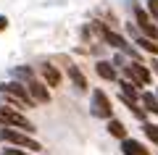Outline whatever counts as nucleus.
Returning <instances> with one entry per match:
<instances>
[{"mask_svg": "<svg viewBox=\"0 0 158 155\" xmlns=\"http://www.w3.org/2000/svg\"><path fill=\"white\" fill-rule=\"evenodd\" d=\"M0 126L3 129H16V132H24V134L34 132V124L24 113H19L16 108H8V105H0Z\"/></svg>", "mask_w": 158, "mask_h": 155, "instance_id": "nucleus-1", "label": "nucleus"}, {"mask_svg": "<svg viewBox=\"0 0 158 155\" xmlns=\"http://www.w3.org/2000/svg\"><path fill=\"white\" fill-rule=\"evenodd\" d=\"M0 139L8 142L11 147H16V150H29V153H40L42 150V145L34 137H29L24 132H16V129H0Z\"/></svg>", "mask_w": 158, "mask_h": 155, "instance_id": "nucleus-2", "label": "nucleus"}, {"mask_svg": "<svg viewBox=\"0 0 158 155\" xmlns=\"http://www.w3.org/2000/svg\"><path fill=\"white\" fill-rule=\"evenodd\" d=\"M0 95L6 97V103H16L19 108H32V97H29L27 87L19 82H6V84H0Z\"/></svg>", "mask_w": 158, "mask_h": 155, "instance_id": "nucleus-3", "label": "nucleus"}, {"mask_svg": "<svg viewBox=\"0 0 158 155\" xmlns=\"http://www.w3.org/2000/svg\"><path fill=\"white\" fill-rule=\"evenodd\" d=\"M90 113L95 118H106V121H111V118H113L111 97H108L103 89H92V95H90Z\"/></svg>", "mask_w": 158, "mask_h": 155, "instance_id": "nucleus-4", "label": "nucleus"}, {"mask_svg": "<svg viewBox=\"0 0 158 155\" xmlns=\"http://www.w3.org/2000/svg\"><path fill=\"white\" fill-rule=\"evenodd\" d=\"M121 71L127 74V82H132L137 89L148 87V84L153 82V74H150V68H148L145 63H135V61H132V63H127Z\"/></svg>", "mask_w": 158, "mask_h": 155, "instance_id": "nucleus-5", "label": "nucleus"}, {"mask_svg": "<svg viewBox=\"0 0 158 155\" xmlns=\"http://www.w3.org/2000/svg\"><path fill=\"white\" fill-rule=\"evenodd\" d=\"M37 71H40V76H42V84H45L48 89H53V87H61V71H58L53 63H40L37 66Z\"/></svg>", "mask_w": 158, "mask_h": 155, "instance_id": "nucleus-6", "label": "nucleus"}, {"mask_svg": "<svg viewBox=\"0 0 158 155\" xmlns=\"http://www.w3.org/2000/svg\"><path fill=\"white\" fill-rule=\"evenodd\" d=\"M27 87V92H29V97H32V103H40V105H48L50 103V89L45 87L42 82H29V84H24Z\"/></svg>", "mask_w": 158, "mask_h": 155, "instance_id": "nucleus-7", "label": "nucleus"}, {"mask_svg": "<svg viewBox=\"0 0 158 155\" xmlns=\"http://www.w3.org/2000/svg\"><path fill=\"white\" fill-rule=\"evenodd\" d=\"M95 71H98V76L106 79V82H118V71L113 68L111 61H98L95 63Z\"/></svg>", "mask_w": 158, "mask_h": 155, "instance_id": "nucleus-8", "label": "nucleus"}, {"mask_svg": "<svg viewBox=\"0 0 158 155\" xmlns=\"http://www.w3.org/2000/svg\"><path fill=\"white\" fill-rule=\"evenodd\" d=\"M11 76H13V82H19V84H29V82L37 79L32 66H16V68H11Z\"/></svg>", "mask_w": 158, "mask_h": 155, "instance_id": "nucleus-9", "label": "nucleus"}, {"mask_svg": "<svg viewBox=\"0 0 158 155\" xmlns=\"http://www.w3.org/2000/svg\"><path fill=\"white\" fill-rule=\"evenodd\" d=\"M121 153H124V155H150V153L145 150V145H142V142L129 139V137L121 139Z\"/></svg>", "mask_w": 158, "mask_h": 155, "instance_id": "nucleus-10", "label": "nucleus"}, {"mask_svg": "<svg viewBox=\"0 0 158 155\" xmlns=\"http://www.w3.org/2000/svg\"><path fill=\"white\" fill-rule=\"evenodd\" d=\"M66 71H69V76H71L74 87H77L79 92H87V87H90V84H87V76H85L82 71H79V66H71V63H69V66H66Z\"/></svg>", "mask_w": 158, "mask_h": 155, "instance_id": "nucleus-11", "label": "nucleus"}, {"mask_svg": "<svg viewBox=\"0 0 158 155\" xmlns=\"http://www.w3.org/2000/svg\"><path fill=\"white\" fill-rule=\"evenodd\" d=\"M118 95H121V97H127V100H132V103H137L142 92H140V89H137V87H135L132 82L121 79V82H118Z\"/></svg>", "mask_w": 158, "mask_h": 155, "instance_id": "nucleus-12", "label": "nucleus"}, {"mask_svg": "<svg viewBox=\"0 0 158 155\" xmlns=\"http://www.w3.org/2000/svg\"><path fill=\"white\" fill-rule=\"evenodd\" d=\"M135 45H137V50H140V53H150L153 58H158V42H153V39H148V37H137L135 39Z\"/></svg>", "mask_w": 158, "mask_h": 155, "instance_id": "nucleus-13", "label": "nucleus"}, {"mask_svg": "<svg viewBox=\"0 0 158 155\" xmlns=\"http://www.w3.org/2000/svg\"><path fill=\"white\" fill-rule=\"evenodd\" d=\"M129 3H132V11H135V24H137V27H145V24H150V21H153L150 13H148L142 6H137L135 0H129Z\"/></svg>", "mask_w": 158, "mask_h": 155, "instance_id": "nucleus-14", "label": "nucleus"}, {"mask_svg": "<svg viewBox=\"0 0 158 155\" xmlns=\"http://www.w3.org/2000/svg\"><path fill=\"white\" fill-rule=\"evenodd\" d=\"M108 134L116 137V139H127V126L118 121V118H111V121H108Z\"/></svg>", "mask_w": 158, "mask_h": 155, "instance_id": "nucleus-15", "label": "nucleus"}, {"mask_svg": "<svg viewBox=\"0 0 158 155\" xmlns=\"http://www.w3.org/2000/svg\"><path fill=\"white\" fill-rule=\"evenodd\" d=\"M140 100H142V105H145L150 113H156V116H158V97H156L153 92H142Z\"/></svg>", "mask_w": 158, "mask_h": 155, "instance_id": "nucleus-16", "label": "nucleus"}, {"mask_svg": "<svg viewBox=\"0 0 158 155\" xmlns=\"http://www.w3.org/2000/svg\"><path fill=\"white\" fill-rule=\"evenodd\" d=\"M142 132H145V137L150 139L153 145H158V124H150V121H145V124H142Z\"/></svg>", "mask_w": 158, "mask_h": 155, "instance_id": "nucleus-17", "label": "nucleus"}, {"mask_svg": "<svg viewBox=\"0 0 158 155\" xmlns=\"http://www.w3.org/2000/svg\"><path fill=\"white\" fill-rule=\"evenodd\" d=\"M148 6H145V11L150 13V18L153 21H158V0H145Z\"/></svg>", "mask_w": 158, "mask_h": 155, "instance_id": "nucleus-18", "label": "nucleus"}, {"mask_svg": "<svg viewBox=\"0 0 158 155\" xmlns=\"http://www.w3.org/2000/svg\"><path fill=\"white\" fill-rule=\"evenodd\" d=\"M111 63H113V68L118 71V68H124V66H127V55H124V53H116V55L111 58Z\"/></svg>", "mask_w": 158, "mask_h": 155, "instance_id": "nucleus-19", "label": "nucleus"}, {"mask_svg": "<svg viewBox=\"0 0 158 155\" xmlns=\"http://www.w3.org/2000/svg\"><path fill=\"white\" fill-rule=\"evenodd\" d=\"M0 155H32V153H27V150H16V147H8V150H3Z\"/></svg>", "mask_w": 158, "mask_h": 155, "instance_id": "nucleus-20", "label": "nucleus"}, {"mask_svg": "<svg viewBox=\"0 0 158 155\" xmlns=\"http://www.w3.org/2000/svg\"><path fill=\"white\" fill-rule=\"evenodd\" d=\"M150 74H156V76H158V58H153V61H150Z\"/></svg>", "mask_w": 158, "mask_h": 155, "instance_id": "nucleus-21", "label": "nucleus"}, {"mask_svg": "<svg viewBox=\"0 0 158 155\" xmlns=\"http://www.w3.org/2000/svg\"><path fill=\"white\" fill-rule=\"evenodd\" d=\"M8 29V16H0V32H6Z\"/></svg>", "mask_w": 158, "mask_h": 155, "instance_id": "nucleus-22", "label": "nucleus"}, {"mask_svg": "<svg viewBox=\"0 0 158 155\" xmlns=\"http://www.w3.org/2000/svg\"><path fill=\"white\" fill-rule=\"evenodd\" d=\"M156 97H158V89H156Z\"/></svg>", "mask_w": 158, "mask_h": 155, "instance_id": "nucleus-23", "label": "nucleus"}]
</instances>
